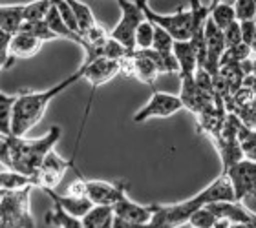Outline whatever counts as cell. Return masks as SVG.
I'll return each instance as SVG.
<instances>
[{
	"label": "cell",
	"mask_w": 256,
	"mask_h": 228,
	"mask_svg": "<svg viewBox=\"0 0 256 228\" xmlns=\"http://www.w3.org/2000/svg\"><path fill=\"white\" fill-rule=\"evenodd\" d=\"M46 225L48 227H55V228H82V223H80V219L74 218V216H68V214L60 210L59 207H54L46 214V218H44Z\"/></svg>",
	"instance_id": "26"
},
{
	"label": "cell",
	"mask_w": 256,
	"mask_h": 228,
	"mask_svg": "<svg viewBox=\"0 0 256 228\" xmlns=\"http://www.w3.org/2000/svg\"><path fill=\"white\" fill-rule=\"evenodd\" d=\"M214 144L218 148V154L222 157V163H224V170L222 174H227L230 166H234L236 163H240L244 159L242 155V150L238 146V141H236V135H225V133H220V137L214 139Z\"/></svg>",
	"instance_id": "17"
},
{
	"label": "cell",
	"mask_w": 256,
	"mask_h": 228,
	"mask_svg": "<svg viewBox=\"0 0 256 228\" xmlns=\"http://www.w3.org/2000/svg\"><path fill=\"white\" fill-rule=\"evenodd\" d=\"M10 40H11V35H8L6 31H2V29H0V51L8 53V48H10Z\"/></svg>",
	"instance_id": "37"
},
{
	"label": "cell",
	"mask_w": 256,
	"mask_h": 228,
	"mask_svg": "<svg viewBox=\"0 0 256 228\" xmlns=\"http://www.w3.org/2000/svg\"><path fill=\"white\" fill-rule=\"evenodd\" d=\"M183 110V104L178 95L165 93V91H154L150 101L132 117L134 122H146L148 119H166Z\"/></svg>",
	"instance_id": "8"
},
{
	"label": "cell",
	"mask_w": 256,
	"mask_h": 228,
	"mask_svg": "<svg viewBox=\"0 0 256 228\" xmlns=\"http://www.w3.org/2000/svg\"><path fill=\"white\" fill-rule=\"evenodd\" d=\"M84 73L82 79H86L92 84V95L96 93L99 86L106 84L118 75H121V64L119 60H108V58H97L92 64H80Z\"/></svg>",
	"instance_id": "11"
},
{
	"label": "cell",
	"mask_w": 256,
	"mask_h": 228,
	"mask_svg": "<svg viewBox=\"0 0 256 228\" xmlns=\"http://www.w3.org/2000/svg\"><path fill=\"white\" fill-rule=\"evenodd\" d=\"M74 163L75 161H64L55 152H50L44 163L40 165V168H38V172L32 177L33 186H38L42 190H55L60 185L64 174L70 168H74Z\"/></svg>",
	"instance_id": "9"
},
{
	"label": "cell",
	"mask_w": 256,
	"mask_h": 228,
	"mask_svg": "<svg viewBox=\"0 0 256 228\" xmlns=\"http://www.w3.org/2000/svg\"><path fill=\"white\" fill-rule=\"evenodd\" d=\"M82 228H110L114 225V212L110 207H92L80 219Z\"/></svg>",
	"instance_id": "23"
},
{
	"label": "cell",
	"mask_w": 256,
	"mask_h": 228,
	"mask_svg": "<svg viewBox=\"0 0 256 228\" xmlns=\"http://www.w3.org/2000/svg\"><path fill=\"white\" fill-rule=\"evenodd\" d=\"M24 188H33L32 177L16 174V172H13V170L0 172V190L16 192V190H24Z\"/></svg>",
	"instance_id": "25"
},
{
	"label": "cell",
	"mask_w": 256,
	"mask_h": 228,
	"mask_svg": "<svg viewBox=\"0 0 256 228\" xmlns=\"http://www.w3.org/2000/svg\"><path fill=\"white\" fill-rule=\"evenodd\" d=\"M200 194H202L203 201H205V207L214 205V203H234V192H232L230 181L224 174H220V177H216Z\"/></svg>",
	"instance_id": "15"
},
{
	"label": "cell",
	"mask_w": 256,
	"mask_h": 228,
	"mask_svg": "<svg viewBox=\"0 0 256 228\" xmlns=\"http://www.w3.org/2000/svg\"><path fill=\"white\" fill-rule=\"evenodd\" d=\"M224 40H225V51H229V49H234L238 46L244 44L242 40V27H240V22H232L227 29L224 31Z\"/></svg>",
	"instance_id": "33"
},
{
	"label": "cell",
	"mask_w": 256,
	"mask_h": 228,
	"mask_svg": "<svg viewBox=\"0 0 256 228\" xmlns=\"http://www.w3.org/2000/svg\"><path fill=\"white\" fill-rule=\"evenodd\" d=\"M229 228H249V227H247V225H244V223H230Z\"/></svg>",
	"instance_id": "39"
},
{
	"label": "cell",
	"mask_w": 256,
	"mask_h": 228,
	"mask_svg": "<svg viewBox=\"0 0 256 228\" xmlns=\"http://www.w3.org/2000/svg\"><path fill=\"white\" fill-rule=\"evenodd\" d=\"M68 4L75 15V22H77V29H79L80 38L84 40L86 35H88L99 22H97V18L94 16V13H92L90 5H86L84 2H79V0H68Z\"/></svg>",
	"instance_id": "20"
},
{
	"label": "cell",
	"mask_w": 256,
	"mask_h": 228,
	"mask_svg": "<svg viewBox=\"0 0 256 228\" xmlns=\"http://www.w3.org/2000/svg\"><path fill=\"white\" fill-rule=\"evenodd\" d=\"M55 7H57V11H59L60 18H62V22L68 26V29H72V31L75 33V35H79V29H77V22H75V15L74 11H72V7H70L68 0H60V2H54ZM80 37V35H79ZM84 42V40H82Z\"/></svg>",
	"instance_id": "34"
},
{
	"label": "cell",
	"mask_w": 256,
	"mask_h": 228,
	"mask_svg": "<svg viewBox=\"0 0 256 228\" xmlns=\"http://www.w3.org/2000/svg\"><path fill=\"white\" fill-rule=\"evenodd\" d=\"M216 221H218V218L208 210V207H202L200 210H196V212L190 216L188 225H190L192 228H214Z\"/></svg>",
	"instance_id": "31"
},
{
	"label": "cell",
	"mask_w": 256,
	"mask_h": 228,
	"mask_svg": "<svg viewBox=\"0 0 256 228\" xmlns=\"http://www.w3.org/2000/svg\"><path fill=\"white\" fill-rule=\"evenodd\" d=\"M50 196V199L55 203V207H59L60 210L74 216L77 219H82L86 214L90 212V208L94 207L86 197H72V196H60L55 190H44Z\"/></svg>",
	"instance_id": "16"
},
{
	"label": "cell",
	"mask_w": 256,
	"mask_h": 228,
	"mask_svg": "<svg viewBox=\"0 0 256 228\" xmlns=\"http://www.w3.org/2000/svg\"><path fill=\"white\" fill-rule=\"evenodd\" d=\"M138 4L141 7V11H143L144 18L148 22H152L156 27H161L163 31L168 33L174 42H188L190 40L192 20H190V11H188V7L182 5L176 13L161 15V13L152 9L144 0H138Z\"/></svg>",
	"instance_id": "5"
},
{
	"label": "cell",
	"mask_w": 256,
	"mask_h": 228,
	"mask_svg": "<svg viewBox=\"0 0 256 228\" xmlns=\"http://www.w3.org/2000/svg\"><path fill=\"white\" fill-rule=\"evenodd\" d=\"M172 55L176 58L180 77H194L198 69V55L190 42H174Z\"/></svg>",
	"instance_id": "18"
},
{
	"label": "cell",
	"mask_w": 256,
	"mask_h": 228,
	"mask_svg": "<svg viewBox=\"0 0 256 228\" xmlns=\"http://www.w3.org/2000/svg\"><path fill=\"white\" fill-rule=\"evenodd\" d=\"M112 212L114 218L121 219V221H126V223L132 225H144L148 223L154 216V205H139L124 194L112 207Z\"/></svg>",
	"instance_id": "12"
},
{
	"label": "cell",
	"mask_w": 256,
	"mask_h": 228,
	"mask_svg": "<svg viewBox=\"0 0 256 228\" xmlns=\"http://www.w3.org/2000/svg\"><path fill=\"white\" fill-rule=\"evenodd\" d=\"M202 207H205V201L200 196V192L185 201L170 203V205H154V216L148 223L143 225V228H178L188 223L192 214Z\"/></svg>",
	"instance_id": "4"
},
{
	"label": "cell",
	"mask_w": 256,
	"mask_h": 228,
	"mask_svg": "<svg viewBox=\"0 0 256 228\" xmlns=\"http://www.w3.org/2000/svg\"><path fill=\"white\" fill-rule=\"evenodd\" d=\"M227 179L230 181L234 192V203H242L247 197H256V163L242 159L227 170Z\"/></svg>",
	"instance_id": "7"
},
{
	"label": "cell",
	"mask_w": 256,
	"mask_h": 228,
	"mask_svg": "<svg viewBox=\"0 0 256 228\" xmlns=\"http://www.w3.org/2000/svg\"><path fill=\"white\" fill-rule=\"evenodd\" d=\"M234 5V18L236 22H254L256 20V0H236Z\"/></svg>",
	"instance_id": "29"
},
{
	"label": "cell",
	"mask_w": 256,
	"mask_h": 228,
	"mask_svg": "<svg viewBox=\"0 0 256 228\" xmlns=\"http://www.w3.org/2000/svg\"><path fill=\"white\" fill-rule=\"evenodd\" d=\"M0 137H2V135H0Z\"/></svg>",
	"instance_id": "40"
},
{
	"label": "cell",
	"mask_w": 256,
	"mask_h": 228,
	"mask_svg": "<svg viewBox=\"0 0 256 228\" xmlns=\"http://www.w3.org/2000/svg\"><path fill=\"white\" fill-rule=\"evenodd\" d=\"M128 185L124 181L119 183H106V181H88L86 179V199L94 207L112 208L121 197L126 194Z\"/></svg>",
	"instance_id": "10"
},
{
	"label": "cell",
	"mask_w": 256,
	"mask_h": 228,
	"mask_svg": "<svg viewBox=\"0 0 256 228\" xmlns=\"http://www.w3.org/2000/svg\"><path fill=\"white\" fill-rule=\"evenodd\" d=\"M208 20L212 22L220 31H225L232 22H236L232 2H218V0H214L210 15H208Z\"/></svg>",
	"instance_id": "22"
},
{
	"label": "cell",
	"mask_w": 256,
	"mask_h": 228,
	"mask_svg": "<svg viewBox=\"0 0 256 228\" xmlns=\"http://www.w3.org/2000/svg\"><path fill=\"white\" fill-rule=\"evenodd\" d=\"M54 2L50 0H37L32 4H24V22H42L50 13Z\"/></svg>",
	"instance_id": "28"
},
{
	"label": "cell",
	"mask_w": 256,
	"mask_h": 228,
	"mask_svg": "<svg viewBox=\"0 0 256 228\" xmlns=\"http://www.w3.org/2000/svg\"><path fill=\"white\" fill-rule=\"evenodd\" d=\"M60 133H62L60 126L55 124L50 128L44 137L38 139H24L15 137V135L6 137L10 144L11 170L26 175V177H33L44 163L46 155L54 152V146L59 143Z\"/></svg>",
	"instance_id": "2"
},
{
	"label": "cell",
	"mask_w": 256,
	"mask_h": 228,
	"mask_svg": "<svg viewBox=\"0 0 256 228\" xmlns=\"http://www.w3.org/2000/svg\"><path fill=\"white\" fill-rule=\"evenodd\" d=\"M236 141H238V146L242 150L244 159L254 161L256 163V130L249 128L246 122H242L240 128H238Z\"/></svg>",
	"instance_id": "24"
},
{
	"label": "cell",
	"mask_w": 256,
	"mask_h": 228,
	"mask_svg": "<svg viewBox=\"0 0 256 228\" xmlns=\"http://www.w3.org/2000/svg\"><path fill=\"white\" fill-rule=\"evenodd\" d=\"M118 5L121 9V20L110 31V38L121 44L128 51H134V35H136V29L139 27V24L144 20V15L138 2L119 0Z\"/></svg>",
	"instance_id": "6"
},
{
	"label": "cell",
	"mask_w": 256,
	"mask_h": 228,
	"mask_svg": "<svg viewBox=\"0 0 256 228\" xmlns=\"http://www.w3.org/2000/svg\"><path fill=\"white\" fill-rule=\"evenodd\" d=\"M24 24V4L0 5V29L8 35H16Z\"/></svg>",
	"instance_id": "19"
},
{
	"label": "cell",
	"mask_w": 256,
	"mask_h": 228,
	"mask_svg": "<svg viewBox=\"0 0 256 228\" xmlns=\"http://www.w3.org/2000/svg\"><path fill=\"white\" fill-rule=\"evenodd\" d=\"M229 221H227V219H218V221H216V225H214V228H229Z\"/></svg>",
	"instance_id": "38"
},
{
	"label": "cell",
	"mask_w": 256,
	"mask_h": 228,
	"mask_svg": "<svg viewBox=\"0 0 256 228\" xmlns=\"http://www.w3.org/2000/svg\"><path fill=\"white\" fill-rule=\"evenodd\" d=\"M64 196H72V197H86V179L77 172V179L68 186V190Z\"/></svg>",
	"instance_id": "35"
},
{
	"label": "cell",
	"mask_w": 256,
	"mask_h": 228,
	"mask_svg": "<svg viewBox=\"0 0 256 228\" xmlns=\"http://www.w3.org/2000/svg\"><path fill=\"white\" fill-rule=\"evenodd\" d=\"M152 40H154V24L144 18L136 29V35H134V49H139V51L150 49L152 48Z\"/></svg>",
	"instance_id": "27"
},
{
	"label": "cell",
	"mask_w": 256,
	"mask_h": 228,
	"mask_svg": "<svg viewBox=\"0 0 256 228\" xmlns=\"http://www.w3.org/2000/svg\"><path fill=\"white\" fill-rule=\"evenodd\" d=\"M207 207L218 219H227L229 223H244L249 228H256V214L242 203H214Z\"/></svg>",
	"instance_id": "13"
},
{
	"label": "cell",
	"mask_w": 256,
	"mask_h": 228,
	"mask_svg": "<svg viewBox=\"0 0 256 228\" xmlns=\"http://www.w3.org/2000/svg\"><path fill=\"white\" fill-rule=\"evenodd\" d=\"M32 188L16 192L0 190V228H35L30 210Z\"/></svg>",
	"instance_id": "3"
},
{
	"label": "cell",
	"mask_w": 256,
	"mask_h": 228,
	"mask_svg": "<svg viewBox=\"0 0 256 228\" xmlns=\"http://www.w3.org/2000/svg\"><path fill=\"white\" fill-rule=\"evenodd\" d=\"M82 73H84V69L82 66H79L70 77L62 79L59 84L52 86L48 90L16 93V101L13 104V113H11V135L24 137L37 122H40L54 99H57L64 90H68L70 86L75 84L79 79H82Z\"/></svg>",
	"instance_id": "1"
},
{
	"label": "cell",
	"mask_w": 256,
	"mask_h": 228,
	"mask_svg": "<svg viewBox=\"0 0 256 228\" xmlns=\"http://www.w3.org/2000/svg\"><path fill=\"white\" fill-rule=\"evenodd\" d=\"M42 40L33 37L30 33L18 31L13 35L10 40V48H8V68H10L15 58H30L37 55L42 48Z\"/></svg>",
	"instance_id": "14"
},
{
	"label": "cell",
	"mask_w": 256,
	"mask_h": 228,
	"mask_svg": "<svg viewBox=\"0 0 256 228\" xmlns=\"http://www.w3.org/2000/svg\"><path fill=\"white\" fill-rule=\"evenodd\" d=\"M44 22L48 24V27L54 31V35L57 38H66V40H72V42L79 44L80 48L84 46V42H82V38L79 37V35H75L72 29H68V26L62 22V18H60L59 11H57V7H55V4L52 5V9H50V13L46 15V18H44Z\"/></svg>",
	"instance_id": "21"
},
{
	"label": "cell",
	"mask_w": 256,
	"mask_h": 228,
	"mask_svg": "<svg viewBox=\"0 0 256 228\" xmlns=\"http://www.w3.org/2000/svg\"><path fill=\"white\" fill-rule=\"evenodd\" d=\"M0 165L4 166L6 170H11L10 144H8V139L6 137H0Z\"/></svg>",
	"instance_id": "36"
},
{
	"label": "cell",
	"mask_w": 256,
	"mask_h": 228,
	"mask_svg": "<svg viewBox=\"0 0 256 228\" xmlns=\"http://www.w3.org/2000/svg\"><path fill=\"white\" fill-rule=\"evenodd\" d=\"M20 31L30 33L33 37H37L38 40H42V42H48V40H55V38H57L44 20L42 22H24L20 27Z\"/></svg>",
	"instance_id": "30"
},
{
	"label": "cell",
	"mask_w": 256,
	"mask_h": 228,
	"mask_svg": "<svg viewBox=\"0 0 256 228\" xmlns=\"http://www.w3.org/2000/svg\"><path fill=\"white\" fill-rule=\"evenodd\" d=\"M172 48H174V40L166 31H163L161 27L154 26V40H152V51L156 53H172Z\"/></svg>",
	"instance_id": "32"
}]
</instances>
